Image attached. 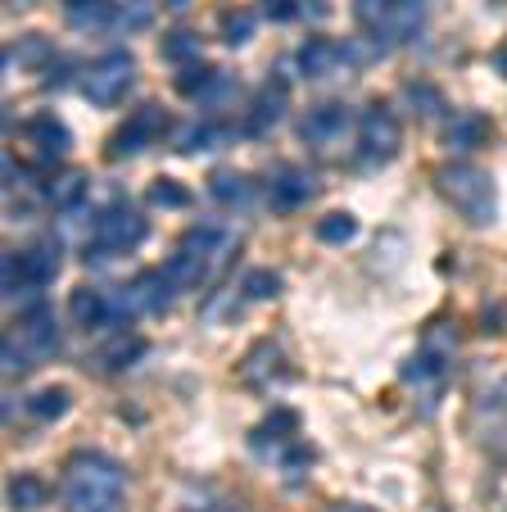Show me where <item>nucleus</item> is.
Listing matches in <instances>:
<instances>
[{
    "label": "nucleus",
    "instance_id": "obj_18",
    "mask_svg": "<svg viewBox=\"0 0 507 512\" xmlns=\"http://www.w3.org/2000/svg\"><path fill=\"white\" fill-rule=\"evenodd\" d=\"M231 141V127L222 123H191L177 132V150L182 155H200V150H213V145H227Z\"/></svg>",
    "mask_w": 507,
    "mask_h": 512
},
{
    "label": "nucleus",
    "instance_id": "obj_23",
    "mask_svg": "<svg viewBox=\"0 0 507 512\" xmlns=\"http://www.w3.org/2000/svg\"><path fill=\"white\" fill-rule=\"evenodd\" d=\"M163 272L173 277V286H177V290H191V286H200V281H204V272H209V263H204V259H195L191 250H177L173 259L163 263Z\"/></svg>",
    "mask_w": 507,
    "mask_h": 512
},
{
    "label": "nucleus",
    "instance_id": "obj_14",
    "mask_svg": "<svg viewBox=\"0 0 507 512\" xmlns=\"http://www.w3.org/2000/svg\"><path fill=\"white\" fill-rule=\"evenodd\" d=\"M286 118V87L281 82H272L268 91L259 96V105H254V114H249V123H245V132L249 136H268L272 127Z\"/></svg>",
    "mask_w": 507,
    "mask_h": 512
},
{
    "label": "nucleus",
    "instance_id": "obj_32",
    "mask_svg": "<svg viewBox=\"0 0 507 512\" xmlns=\"http://www.w3.org/2000/svg\"><path fill=\"white\" fill-rule=\"evenodd\" d=\"M10 59H14V64L41 68V64H46V59H55V50H50V41H41V37H23L19 46L10 50Z\"/></svg>",
    "mask_w": 507,
    "mask_h": 512
},
{
    "label": "nucleus",
    "instance_id": "obj_8",
    "mask_svg": "<svg viewBox=\"0 0 507 512\" xmlns=\"http://www.w3.org/2000/svg\"><path fill=\"white\" fill-rule=\"evenodd\" d=\"M163 132H168V114H163L159 105H145V109H136L123 127H118L114 150L118 155H141L145 145H150L154 136H163Z\"/></svg>",
    "mask_w": 507,
    "mask_h": 512
},
{
    "label": "nucleus",
    "instance_id": "obj_33",
    "mask_svg": "<svg viewBox=\"0 0 507 512\" xmlns=\"http://www.w3.org/2000/svg\"><path fill=\"white\" fill-rule=\"evenodd\" d=\"M403 377H408V381H431V377H444V354H435V349H421V354L412 358L408 368H403Z\"/></svg>",
    "mask_w": 507,
    "mask_h": 512
},
{
    "label": "nucleus",
    "instance_id": "obj_7",
    "mask_svg": "<svg viewBox=\"0 0 507 512\" xmlns=\"http://www.w3.org/2000/svg\"><path fill=\"white\" fill-rule=\"evenodd\" d=\"M182 295V290L173 286V277L168 272H141V277L132 281V286H123V300L132 313H163V309H173V300Z\"/></svg>",
    "mask_w": 507,
    "mask_h": 512
},
{
    "label": "nucleus",
    "instance_id": "obj_13",
    "mask_svg": "<svg viewBox=\"0 0 507 512\" xmlns=\"http://www.w3.org/2000/svg\"><path fill=\"white\" fill-rule=\"evenodd\" d=\"M340 64H345V46H335L331 37H313L299 46V73L313 82L331 78V73H340Z\"/></svg>",
    "mask_w": 507,
    "mask_h": 512
},
{
    "label": "nucleus",
    "instance_id": "obj_35",
    "mask_svg": "<svg viewBox=\"0 0 507 512\" xmlns=\"http://www.w3.org/2000/svg\"><path fill=\"white\" fill-rule=\"evenodd\" d=\"M408 100L417 105V114H426V118H435V114H444V96L440 91H431V87H408Z\"/></svg>",
    "mask_w": 507,
    "mask_h": 512
},
{
    "label": "nucleus",
    "instance_id": "obj_24",
    "mask_svg": "<svg viewBox=\"0 0 507 512\" xmlns=\"http://www.w3.org/2000/svg\"><path fill=\"white\" fill-rule=\"evenodd\" d=\"M209 195H213L218 204H231V209H240V204L254 200V186H249L240 173H213Z\"/></svg>",
    "mask_w": 507,
    "mask_h": 512
},
{
    "label": "nucleus",
    "instance_id": "obj_5",
    "mask_svg": "<svg viewBox=\"0 0 507 512\" xmlns=\"http://www.w3.org/2000/svg\"><path fill=\"white\" fill-rule=\"evenodd\" d=\"M145 232H150V223H145L136 209H127V204L105 209L96 218V250H91V259H96V254H127V250H136V245L145 241Z\"/></svg>",
    "mask_w": 507,
    "mask_h": 512
},
{
    "label": "nucleus",
    "instance_id": "obj_28",
    "mask_svg": "<svg viewBox=\"0 0 507 512\" xmlns=\"http://www.w3.org/2000/svg\"><path fill=\"white\" fill-rule=\"evenodd\" d=\"M200 37H195V32H186V28H177V32H168V37H163V55L173 59V64H195V59H200Z\"/></svg>",
    "mask_w": 507,
    "mask_h": 512
},
{
    "label": "nucleus",
    "instance_id": "obj_26",
    "mask_svg": "<svg viewBox=\"0 0 507 512\" xmlns=\"http://www.w3.org/2000/svg\"><path fill=\"white\" fill-rule=\"evenodd\" d=\"M145 358V340H136V336H118L114 345L100 354V363H105L109 372H123V368H132V363H141Z\"/></svg>",
    "mask_w": 507,
    "mask_h": 512
},
{
    "label": "nucleus",
    "instance_id": "obj_40",
    "mask_svg": "<svg viewBox=\"0 0 507 512\" xmlns=\"http://www.w3.org/2000/svg\"><path fill=\"white\" fill-rule=\"evenodd\" d=\"M335 512H372V508H363V503H340Z\"/></svg>",
    "mask_w": 507,
    "mask_h": 512
},
{
    "label": "nucleus",
    "instance_id": "obj_1",
    "mask_svg": "<svg viewBox=\"0 0 507 512\" xmlns=\"http://www.w3.org/2000/svg\"><path fill=\"white\" fill-rule=\"evenodd\" d=\"M64 508L68 512H123L127 508V472L109 454H87L68 458L64 472Z\"/></svg>",
    "mask_w": 507,
    "mask_h": 512
},
{
    "label": "nucleus",
    "instance_id": "obj_11",
    "mask_svg": "<svg viewBox=\"0 0 507 512\" xmlns=\"http://www.w3.org/2000/svg\"><path fill=\"white\" fill-rule=\"evenodd\" d=\"M236 232L231 227H218V223H204V227H191V232L182 236V250H191L195 259H204L209 268H218V263L231 259V250H236Z\"/></svg>",
    "mask_w": 507,
    "mask_h": 512
},
{
    "label": "nucleus",
    "instance_id": "obj_16",
    "mask_svg": "<svg viewBox=\"0 0 507 512\" xmlns=\"http://www.w3.org/2000/svg\"><path fill=\"white\" fill-rule=\"evenodd\" d=\"M118 19V0H68V23L82 32H100Z\"/></svg>",
    "mask_w": 507,
    "mask_h": 512
},
{
    "label": "nucleus",
    "instance_id": "obj_31",
    "mask_svg": "<svg viewBox=\"0 0 507 512\" xmlns=\"http://www.w3.org/2000/svg\"><path fill=\"white\" fill-rule=\"evenodd\" d=\"M281 290V277L272 268H254L245 277V286H240V295H245V300H272V295H277Z\"/></svg>",
    "mask_w": 507,
    "mask_h": 512
},
{
    "label": "nucleus",
    "instance_id": "obj_9",
    "mask_svg": "<svg viewBox=\"0 0 507 512\" xmlns=\"http://www.w3.org/2000/svg\"><path fill=\"white\" fill-rule=\"evenodd\" d=\"M431 19V0H385V23L376 37L381 41H412Z\"/></svg>",
    "mask_w": 507,
    "mask_h": 512
},
{
    "label": "nucleus",
    "instance_id": "obj_3",
    "mask_svg": "<svg viewBox=\"0 0 507 512\" xmlns=\"http://www.w3.org/2000/svg\"><path fill=\"white\" fill-rule=\"evenodd\" d=\"M55 354H59V327H55V318H50V309L41 304V309L23 313L19 327L5 340V368L19 377V372L37 368V363H46V358H55Z\"/></svg>",
    "mask_w": 507,
    "mask_h": 512
},
{
    "label": "nucleus",
    "instance_id": "obj_38",
    "mask_svg": "<svg viewBox=\"0 0 507 512\" xmlns=\"http://www.w3.org/2000/svg\"><path fill=\"white\" fill-rule=\"evenodd\" d=\"M263 14L277 23H290L299 14V0H263Z\"/></svg>",
    "mask_w": 507,
    "mask_h": 512
},
{
    "label": "nucleus",
    "instance_id": "obj_39",
    "mask_svg": "<svg viewBox=\"0 0 507 512\" xmlns=\"http://www.w3.org/2000/svg\"><path fill=\"white\" fill-rule=\"evenodd\" d=\"M494 64H498V73L507 78V46H498V55H494Z\"/></svg>",
    "mask_w": 507,
    "mask_h": 512
},
{
    "label": "nucleus",
    "instance_id": "obj_20",
    "mask_svg": "<svg viewBox=\"0 0 507 512\" xmlns=\"http://www.w3.org/2000/svg\"><path fill=\"white\" fill-rule=\"evenodd\" d=\"M28 408L37 422H55V417H64L68 408H73V395H68L64 386H46V390H37V395H28Z\"/></svg>",
    "mask_w": 507,
    "mask_h": 512
},
{
    "label": "nucleus",
    "instance_id": "obj_21",
    "mask_svg": "<svg viewBox=\"0 0 507 512\" xmlns=\"http://www.w3.org/2000/svg\"><path fill=\"white\" fill-rule=\"evenodd\" d=\"M68 313H73L77 327H105V313H109V300L100 290H77L68 300Z\"/></svg>",
    "mask_w": 507,
    "mask_h": 512
},
{
    "label": "nucleus",
    "instance_id": "obj_36",
    "mask_svg": "<svg viewBox=\"0 0 507 512\" xmlns=\"http://www.w3.org/2000/svg\"><path fill=\"white\" fill-rule=\"evenodd\" d=\"M272 358H277V345H263V349H254V354H249V377H268V372H272Z\"/></svg>",
    "mask_w": 507,
    "mask_h": 512
},
{
    "label": "nucleus",
    "instance_id": "obj_25",
    "mask_svg": "<svg viewBox=\"0 0 507 512\" xmlns=\"http://www.w3.org/2000/svg\"><path fill=\"white\" fill-rule=\"evenodd\" d=\"M82 195H87V177L82 173H59L55 182L46 186V200L55 204V209H77V204H82Z\"/></svg>",
    "mask_w": 507,
    "mask_h": 512
},
{
    "label": "nucleus",
    "instance_id": "obj_29",
    "mask_svg": "<svg viewBox=\"0 0 507 512\" xmlns=\"http://www.w3.org/2000/svg\"><path fill=\"white\" fill-rule=\"evenodd\" d=\"M354 236H358V223L349 213H331V218L317 223V241H326V245H349Z\"/></svg>",
    "mask_w": 507,
    "mask_h": 512
},
{
    "label": "nucleus",
    "instance_id": "obj_34",
    "mask_svg": "<svg viewBox=\"0 0 507 512\" xmlns=\"http://www.w3.org/2000/svg\"><path fill=\"white\" fill-rule=\"evenodd\" d=\"M254 28H259V19H254V14H245V10H236V14H227V19H222V37H227L231 46H245V41L254 37Z\"/></svg>",
    "mask_w": 507,
    "mask_h": 512
},
{
    "label": "nucleus",
    "instance_id": "obj_19",
    "mask_svg": "<svg viewBox=\"0 0 507 512\" xmlns=\"http://www.w3.org/2000/svg\"><path fill=\"white\" fill-rule=\"evenodd\" d=\"M489 136V118L480 114H462L449 123V132H444V141H449V150H458V155H471L480 141Z\"/></svg>",
    "mask_w": 507,
    "mask_h": 512
},
{
    "label": "nucleus",
    "instance_id": "obj_37",
    "mask_svg": "<svg viewBox=\"0 0 507 512\" xmlns=\"http://www.w3.org/2000/svg\"><path fill=\"white\" fill-rule=\"evenodd\" d=\"M358 19H363L372 32H381V23H385V0H358Z\"/></svg>",
    "mask_w": 507,
    "mask_h": 512
},
{
    "label": "nucleus",
    "instance_id": "obj_12",
    "mask_svg": "<svg viewBox=\"0 0 507 512\" xmlns=\"http://www.w3.org/2000/svg\"><path fill=\"white\" fill-rule=\"evenodd\" d=\"M313 191H317V182L308 173H299V168H281L277 182H268V200H272V209L277 213L304 209V204L313 200Z\"/></svg>",
    "mask_w": 507,
    "mask_h": 512
},
{
    "label": "nucleus",
    "instance_id": "obj_41",
    "mask_svg": "<svg viewBox=\"0 0 507 512\" xmlns=\"http://www.w3.org/2000/svg\"><path fill=\"white\" fill-rule=\"evenodd\" d=\"M186 5H191V0H168V10H186Z\"/></svg>",
    "mask_w": 507,
    "mask_h": 512
},
{
    "label": "nucleus",
    "instance_id": "obj_15",
    "mask_svg": "<svg viewBox=\"0 0 507 512\" xmlns=\"http://www.w3.org/2000/svg\"><path fill=\"white\" fill-rule=\"evenodd\" d=\"M28 136L37 141V150H41V159L46 164H55V159H64L68 155V145H73V136H68V127L59 123V118H50V114H41L37 123L28 127Z\"/></svg>",
    "mask_w": 507,
    "mask_h": 512
},
{
    "label": "nucleus",
    "instance_id": "obj_22",
    "mask_svg": "<svg viewBox=\"0 0 507 512\" xmlns=\"http://www.w3.org/2000/svg\"><path fill=\"white\" fill-rule=\"evenodd\" d=\"M295 431H299V417L290 413V408H277V413H268L263 426L254 431V449H272L277 440H290Z\"/></svg>",
    "mask_w": 507,
    "mask_h": 512
},
{
    "label": "nucleus",
    "instance_id": "obj_30",
    "mask_svg": "<svg viewBox=\"0 0 507 512\" xmlns=\"http://www.w3.org/2000/svg\"><path fill=\"white\" fill-rule=\"evenodd\" d=\"M150 204H159V209H186L191 191H186L182 182H173V177H159V182L150 186Z\"/></svg>",
    "mask_w": 507,
    "mask_h": 512
},
{
    "label": "nucleus",
    "instance_id": "obj_17",
    "mask_svg": "<svg viewBox=\"0 0 507 512\" xmlns=\"http://www.w3.org/2000/svg\"><path fill=\"white\" fill-rule=\"evenodd\" d=\"M46 499H50V490L37 472L10 476V508L14 512H37V508H46Z\"/></svg>",
    "mask_w": 507,
    "mask_h": 512
},
{
    "label": "nucleus",
    "instance_id": "obj_4",
    "mask_svg": "<svg viewBox=\"0 0 507 512\" xmlns=\"http://www.w3.org/2000/svg\"><path fill=\"white\" fill-rule=\"evenodd\" d=\"M136 82V59L127 55V50H109V55L91 59L87 68H82V78H77V87H82V96L91 100V105H118V100L132 91Z\"/></svg>",
    "mask_w": 507,
    "mask_h": 512
},
{
    "label": "nucleus",
    "instance_id": "obj_2",
    "mask_svg": "<svg viewBox=\"0 0 507 512\" xmlns=\"http://www.w3.org/2000/svg\"><path fill=\"white\" fill-rule=\"evenodd\" d=\"M435 186H440L444 200L467 213V223H480V227L494 223L498 191H494V182H489V173H480L476 164H444L440 173H435Z\"/></svg>",
    "mask_w": 507,
    "mask_h": 512
},
{
    "label": "nucleus",
    "instance_id": "obj_10",
    "mask_svg": "<svg viewBox=\"0 0 507 512\" xmlns=\"http://www.w3.org/2000/svg\"><path fill=\"white\" fill-rule=\"evenodd\" d=\"M349 132V109L345 105H313L299 123V136H304L313 150H331L340 136Z\"/></svg>",
    "mask_w": 507,
    "mask_h": 512
},
{
    "label": "nucleus",
    "instance_id": "obj_6",
    "mask_svg": "<svg viewBox=\"0 0 507 512\" xmlns=\"http://www.w3.org/2000/svg\"><path fill=\"white\" fill-rule=\"evenodd\" d=\"M394 150H399V118L372 105L358 123V155H363V164H385V159H394Z\"/></svg>",
    "mask_w": 507,
    "mask_h": 512
},
{
    "label": "nucleus",
    "instance_id": "obj_27",
    "mask_svg": "<svg viewBox=\"0 0 507 512\" xmlns=\"http://www.w3.org/2000/svg\"><path fill=\"white\" fill-rule=\"evenodd\" d=\"M213 78H218V68H209V64H200V59H195V64H182V73H177V91H182V96H191V100H200L204 91H209Z\"/></svg>",
    "mask_w": 507,
    "mask_h": 512
}]
</instances>
